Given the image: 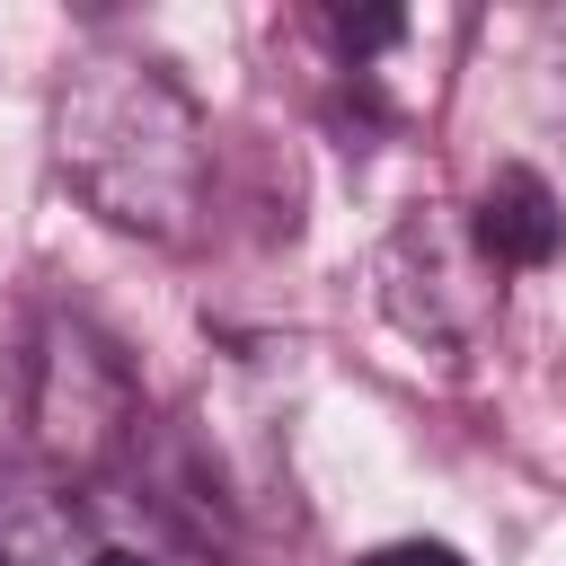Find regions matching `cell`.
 <instances>
[{
    "label": "cell",
    "mask_w": 566,
    "mask_h": 566,
    "mask_svg": "<svg viewBox=\"0 0 566 566\" xmlns=\"http://www.w3.org/2000/svg\"><path fill=\"white\" fill-rule=\"evenodd\" d=\"M53 159L97 221L186 239L203 212V124L186 88L142 53H88L53 97Z\"/></svg>",
    "instance_id": "cell-1"
},
{
    "label": "cell",
    "mask_w": 566,
    "mask_h": 566,
    "mask_svg": "<svg viewBox=\"0 0 566 566\" xmlns=\"http://www.w3.org/2000/svg\"><path fill=\"white\" fill-rule=\"evenodd\" d=\"M495 265L478 256L469 221H451L442 203H416L380 256V283H389V310L407 336H433V345H469L478 318L495 310Z\"/></svg>",
    "instance_id": "cell-2"
},
{
    "label": "cell",
    "mask_w": 566,
    "mask_h": 566,
    "mask_svg": "<svg viewBox=\"0 0 566 566\" xmlns=\"http://www.w3.org/2000/svg\"><path fill=\"white\" fill-rule=\"evenodd\" d=\"M133 416V380L115 363V345H97L88 327H53L44 345V389H35V424H44V451L62 460H97Z\"/></svg>",
    "instance_id": "cell-3"
},
{
    "label": "cell",
    "mask_w": 566,
    "mask_h": 566,
    "mask_svg": "<svg viewBox=\"0 0 566 566\" xmlns=\"http://www.w3.org/2000/svg\"><path fill=\"white\" fill-rule=\"evenodd\" d=\"M469 239H478V256L495 274H531V265H548L566 248V212H557L539 168H495V186L469 212Z\"/></svg>",
    "instance_id": "cell-4"
},
{
    "label": "cell",
    "mask_w": 566,
    "mask_h": 566,
    "mask_svg": "<svg viewBox=\"0 0 566 566\" xmlns=\"http://www.w3.org/2000/svg\"><path fill=\"white\" fill-rule=\"evenodd\" d=\"M80 504L44 469H0V566H71Z\"/></svg>",
    "instance_id": "cell-5"
},
{
    "label": "cell",
    "mask_w": 566,
    "mask_h": 566,
    "mask_svg": "<svg viewBox=\"0 0 566 566\" xmlns=\"http://www.w3.org/2000/svg\"><path fill=\"white\" fill-rule=\"evenodd\" d=\"M327 35H336L345 53H380V44L407 35V18H398V9H327Z\"/></svg>",
    "instance_id": "cell-6"
},
{
    "label": "cell",
    "mask_w": 566,
    "mask_h": 566,
    "mask_svg": "<svg viewBox=\"0 0 566 566\" xmlns=\"http://www.w3.org/2000/svg\"><path fill=\"white\" fill-rule=\"evenodd\" d=\"M363 566H469V557L442 548V539H389V548H371Z\"/></svg>",
    "instance_id": "cell-7"
},
{
    "label": "cell",
    "mask_w": 566,
    "mask_h": 566,
    "mask_svg": "<svg viewBox=\"0 0 566 566\" xmlns=\"http://www.w3.org/2000/svg\"><path fill=\"white\" fill-rule=\"evenodd\" d=\"M88 566H150V557H142V548H97Z\"/></svg>",
    "instance_id": "cell-8"
}]
</instances>
